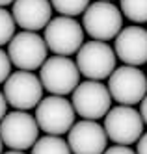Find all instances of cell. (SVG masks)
<instances>
[{
  "mask_svg": "<svg viewBox=\"0 0 147 154\" xmlns=\"http://www.w3.org/2000/svg\"><path fill=\"white\" fill-rule=\"evenodd\" d=\"M82 26L88 35L97 41H110L116 39L123 26V13L121 9L106 0H97L89 4L82 13Z\"/></svg>",
  "mask_w": 147,
  "mask_h": 154,
  "instance_id": "cell-1",
  "label": "cell"
},
{
  "mask_svg": "<svg viewBox=\"0 0 147 154\" xmlns=\"http://www.w3.org/2000/svg\"><path fill=\"white\" fill-rule=\"evenodd\" d=\"M76 67L86 80L103 82L116 71V50L106 41H88L76 52Z\"/></svg>",
  "mask_w": 147,
  "mask_h": 154,
  "instance_id": "cell-2",
  "label": "cell"
},
{
  "mask_svg": "<svg viewBox=\"0 0 147 154\" xmlns=\"http://www.w3.org/2000/svg\"><path fill=\"white\" fill-rule=\"evenodd\" d=\"M43 39L47 48L56 56H71L84 45V28L76 23L75 17H54L43 30Z\"/></svg>",
  "mask_w": 147,
  "mask_h": 154,
  "instance_id": "cell-3",
  "label": "cell"
},
{
  "mask_svg": "<svg viewBox=\"0 0 147 154\" xmlns=\"http://www.w3.org/2000/svg\"><path fill=\"white\" fill-rule=\"evenodd\" d=\"M75 108L73 102L60 95H50L41 98V102L36 106V121L39 130L50 136L67 134L75 125Z\"/></svg>",
  "mask_w": 147,
  "mask_h": 154,
  "instance_id": "cell-4",
  "label": "cell"
},
{
  "mask_svg": "<svg viewBox=\"0 0 147 154\" xmlns=\"http://www.w3.org/2000/svg\"><path fill=\"white\" fill-rule=\"evenodd\" d=\"M80 76L76 61L67 56H52L41 65L39 80L49 93L63 97L75 91V87L80 84Z\"/></svg>",
  "mask_w": 147,
  "mask_h": 154,
  "instance_id": "cell-5",
  "label": "cell"
},
{
  "mask_svg": "<svg viewBox=\"0 0 147 154\" xmlns=\"http://www.w3.org/2000/svg\"><path fill=\"white\" fill-rule=\"evenodd\" d=\"M108 91L117 104H140L147 95V76L138 67L123 65L108 76Z\"/></svg>",
  "mask_w": 147,
  "mask_h": 154,
  "instance_id": "cell-6",
  "label": "cell"
},
{
  "mask_svg": "<svg viewBox=\"0 0 147 154\" xmlns=\"http://www.w3.org/2000/svg\"><path fill=\"white\" fill-rule=\"evenodd\" d=\"M0 137L11 150H26L39 139V125L28 112L15 109L0 121Z\"/></svg>",
  "mask_w": 147,
  "mask_h": 154,
  "instance_id": "cell-7",
  "label": "cell"
},
{
  "mask_svg": "<svg viewBox=\"0 0 147 154\" xmlns=\"http://www.w3.org/2000/svg\"><path fill=\"white\" fill-rule=\"evenodd\" d=\"M47 43L37 32L22 30L8 43V56L21 71H36L47 60Z\"/></svg>",
  "mask_w": 147,
  "mask_h": 154,
  "instance_id": "cell-8",
  "label": "cell"
},
{
  "mask_svg": "<svg viewBox=\"0 0 147 154\" xmlns=\"http://www.w3.org/2000/svg\"><path fill=\"white\" fill-rule=\"evenodd\" d=\"M112 95L108 85L99 80H86L73 91V108L82 119H103L112 108Z\"/></svg>",
  "mask_w": 147,
  "mask_h": 154,
  "instance_id": "cell-9",
  "label": "cell"
},
{
  "mask_svg": "<svg viewBox=\"0 0 147 154\" xmlns=\"http://www.w3.org/2000/svg\"><path fill=\"white\" fill-rule=\"evenodd\" d=\"M104 132L116 145H132L143 134V119L132 106L119 104L104 115Z\"/></svg>",
  "mask_w": 147,
  "mask_h": 154,
  "instance_id": "cell-10",
  "label": "cell"
},
{
  "mask_svg": "<svg viewBox=\"0 0 147 154\" xmlns=\"http://www.w3.org/2000/svg\"><path fill=\"white\" fill-rule=\"evenodd\" d=\"M43 84L39 76L32 74V71H17L9 74L4 82V97L9 106L22 112H30L43 98Z\"/></svg>",
  "mask_w": 147,
  "mask_h": 154,
  "instance_id": "cell-11",
  "label": "cell"
},
{
  "mask_svg": "<svg viewBox=\"0 0 147 154\" xmlns=\"http://www.w3.org/2000/svg\"><path fill=\"white\" fill-rule=\"evenodd\" d=\"M106 141L104 126L89 119L78 121L67 132V143L73 154H103L106 150Z\"/></svg>",
  "mask_w": 147,
  "mask_h": 154,
  "instance_id": "cell-12",
  "label": "cell"
},
{
  "mask_svg": "<svg viewBox=\"0 0 147 154\" xmlns=\"http://www.w3.org/2000/svg\"><path fill=\"white\" fill-rule=\"evenodd\" d=\"M114 50L125 65L138 67L147 63V30L142 26L123 28L116 37Z\"/></svg>",
  "mask_w": 147,
  "mask_h": 154,
  "instance_id": "cell-13",
  "label": "cell"
},
{
  "mask_svg": "<svg viewBox=\"0 0 147 154\" xmlns=\"http://www.w3.org/2000/svg\"><path fill=\"white\" fill-rule=\"evenodd\" d=\"M11 15L22 30H45L52 19V4L50 0H15Z\"/></svg>",
  "mask_w": 147,
  "mask_h": 154,
  "instance_id": "cell-14",
  "label": "cell"
},
{
  "mask_svg": "<svg viewBox=\"0 0 147 154\" xmlns=\"http://www.w3.org/2000/svg\"><path fill=\"white\" fill-rule=\"evenodd\" d=\"M32 154H71V147L60 136H43L32 147Z\"/></svg>",
  "mask_w": 147,
  "mask_h": 154,
  "instance_id": "cell-15",
  "label": "cell"
},
{
  "mask_svg": "<svg viewBox=\"0 0 147 154\" xmlns=\"http://www.w3.org/2000/svg\"><path fill=\"white\" fill-rule=\"evenodd\" d=\"M119 9L132 23H147V0H119Z\"/></svg>",
  "mask_w": 147,
  "mask_h": 154,
  "instance_id": "cell-16",
  "label": "cell"
},
{
  "mask_svg": "<svg viewBox=\"0 0 147 154\" xmlns=\"http://www.w3.org/2000/svg\"><path fill=\"white\" fill-rule=\"evenodd\" d=\"M50 4L60 15L76 17V15H82L88 9L89 0H50Z\"/></svg>",
  "mask_w": 147,
  "mask_h": 154,
  "instance_id": "cell-17",
  "label": "cell"
},
{
  "mask_svg": "<svg viewBox=\"0 0 147 154\" xmlns=\"http://www.w3.org/2000/svg\"><path fill=\"white\" fill-rule=\"evenodd\" d=\"M15 19L9 11H6L4 8H0V47L8 45L15 35Z\"/></svg>",
  "mask_w": 147,
  "mask_h": 154,
  "instance_id": "cell-18",
  "label": "cell"
},
{
  "mask_svg": "<svg viewBox=\"0 0 147 154\" xmlns=\"http://www.w3.org/2000/svg\"><path fill=\"white\" fill-rule=\"evenodd\" d=\"M11 74V60L8 56V52L0 48V84H4Z\"/></svg>",
  "mask_w": 147,
  "mask_h": 154,
  "instance_id": "cell-19",
  "label": "cell"
},
{
  "mask_svg": "<svg viewBox=\"0 0 147 154\" xmlns=\"http://www.w3.org/2000/svg\"><path fill=\"white\" fill-rule=\"evenodd\" d=\"M103 154H136V152L132 149H129V145H116V147L106 149Z\"/></svg>",
  "mask_w": 147,
  "mask_h": 154,
  "instance_id": "cell-20",
  "label": "cell"
},
{
  "mask_svg": "<svg viewBox=\"0 0 147 154\" xmlns=\"http://www.w3.org/2000/svg\"><path fill=\"white\" fill-rule=\"evenodd\" d=\"M136 154H147V134H142V137L138 139Z\"/></svg>",
  "mask_w": 147,
  "mask_h": 154,
  "instance_id": "cell-21",
  "label": "cell"
},
{
  "mask_svg": "<svg viewBox=\"0 0 147 154\" xmlns=\"http://www.w3.org/2000/svg\"><path fill=\"white\" fill-rule=\"evenodd\" d=\"M6 112H8V100H6L4 93L0 91V121L6 117Z\"/></svg>",
  "mask_w": 147,
  "mask_h": 154,
  "instance_id": "cell-22",
  "label": "cell"
},
{
  "mask_svg": "<svg viewBox=\"0 0 147 154\" xmlns=\"http://www.w3.org/2000/svg\"><path fill=\"white\" fill-rule=\"evenodd\" d=\"M140 115L143 119V123H147V95L143 97V100L140 102Z\"/></svg>",
  "mask_w": 147,
  "mask_h": 154,
  "instance_id": "cell-23",
  "label": "cell"
},
{
  "mask_svg": "<svg viewBox=\"0 0 147 154\" xmlns=\"http://www.w3.org/2000/svg\"><path fill=\"white\" fill-rule=\"evenodd\" d=\"M15 0H0V8H4V6H9V4H13Z\"/></svg>",
  "mask_w": 147,
  "mask_h": 154,
  "instance_id": "cell-24",
  "label": "cell"
},
{
  "mask_svg": "<svg viewBox=\"0 0 147 154\" xmlns=\"http://www.w3.org/2000/svg\"><path fill=\"white\" fill-rule=\"evenodd\" d=\"M6 154H24V150H9V152H6Z\"/></svg>",
  "mask_w": 147,
  "mask_h": 154,
  "instance_id": "cell-25",
  "label": "cell"
},
{
  "mask_svg": "<svg viewBox=\"0 0 147 154\" xmlns=\"http://www.w3.org/2000/svg\"><path fill=\"white\" fill-rule=\"evenodd\" d=\"M2 145H4V141H2V137H0V154H2Z\"/></svg>",
  "mask_w": 147,
  "mask_h": 154,
  "instance_id": "cell-26",
  "label": "cell"
},
{
  "mask_svg": "<svg viewBox=\"0 0 147 154\" xmlns=\"http://www.w3.org/2000/svg\"><path fill=\"white\" fill-rule=\"evenodd\" d=\"M106 2H110V0H106Z\"/></svg>",
  "mask_w": 147,
  "mask_h": 154,
  "instance_id": "cell-27",
  "label": "cell"
}]
</instances>
